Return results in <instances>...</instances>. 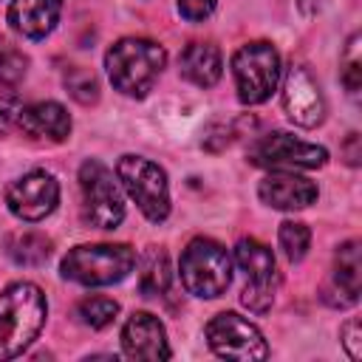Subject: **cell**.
Returning a JSON list of instances; mask_svg holds the SVG:
<instances>
[{
  "label": "cell",
  "mask_w": 362,
  "mask_h": 362,
  "mask_svg": "<svg viewBox=\"0 0 362 362\" xmlns=\"http://www.w3.org/2000/svg\"><path fill=\"white\" fill-rule=\"evenodd\" d=\"M48 303L40 286L11 283L0 294V359L20 356L42 331Z\"/></svg>",
  "instance_id": "cell-1"
},
{
  "label": "cell",
  "mask_w": 362,
  "mask_h": 362,
  "mask_svg": "<svg viewBox=\"0 0 362 362\" xmlns=\"http://www.w3.org/2000/svg\"><path fill=\"white\" fill-rule=\"evenodd\" d=\"M164 65H167V51L144 37H124L113 42L110 51L105 54L110 85L133 99H141L153 90Z\"/></svg>",
  "instance_id": "cell-2"
},
{
  "label": "cell",
  "mask_w": 362,
  "mask_h": 362,
  "mask_svg": "<svg viewBox=\"0 0 362 362\" xmlns=\"http://www.w3.org/2000/svg\"><path fill=\"white\" fill-rule=\"evenodd\" d=\"M136 266V252L127 243H85L62 257V277L82 286H110L124 280Z\"/></svg>",
  "instance_id": "cell-3"
},
{
  "label": "cell",
  "mask_w": 362,
  "mask_h": 362,
  "mask_svg": "<svg viewBox=\"0 0 362 362\" xmlns=\"http://www.w3.org/2000/svg\"><path fill=\"white\" fill-rule=\"evenodd\" d=\"M181 283L189 294L212 300L221 297L232 283V260L229 252L212 238H195L181 252Z\"/></svg>",
  "instance_id": "cell-4"
},
{
  "label": "cell",
  "mask_w": 362,
  "mask_h": 362,
  "mask_svg": "<svg viewBox=\"0 0 362 362\" xmlns=\"http://www.w3.org/2000/svg\"><path fill=\"white\" fill-rule=\"evenodd\" d=\"M232 74L238 82V99L243 105H260L280 82V54L266 40L246 42L232 54Z\"/></svg>",
  "instance_id": "cell-5"
},
{
  "label": "cell",
  "mask_w": 362,
  "mask_h": 362,
  "mask_svg": "<svg viewBox=\"0 0 362 362\" xmlns=\"http://www.w3.org/2000/svg\"><path fill=\"white\" fill-rule=\"evenodd\" d=\"M116 175L127 195L139 204L147 221L161 223L170 215V187H167V173L144 158V156H122L116 164Z\"/></svg>",
  "instance_id": "cell-6"
},
{
  "label": "cell",
  "mask_w": 362,
  "mask_h": 362,
  "mask_svg": "<svg viewBox=\"0 0 362 362\" xmlns=\"http://www.w3.org/2000/svg\"><path fill=\"white\" fill-rule=\"evenodd\" d=\"M79 189H82V221L88 226L116 229L122 223L124 201L113 173L102 161L88 158L79 167Z\"/></svg>",
  "instance_id": "cell-7"
},
{
  "label": "cell",
  "mask_w": 362,
  "mask_h": 362,
  "mask_svg": "<svg viewBox=\"0 0 362 362\" xmlns=\"http://www.w3.org/2000/svg\"><path fill=\"white\" fill-rule=\"evenodd\" d=\"M235 260H238L240 272L246 274L240 303L252 314H266L272 308L274 286H277V269H274L272 249L255 238H240L235 243Z\"/></svg>",
  "instance_id": "cell-8"
},
{
  "label": "cell",
  "mask_w": 362,
  "mask_h": 362,
  "mask_svg": "<svg viewBox=\"0 0 362 362\" xmlns=\"http://www.w3.org/2000/svg\"><path fill=\"white\" fill-rule=\"evenodd\" d=\"M206 342L223 359H266L269 345L263 334L235 311H221L206 322Z\"/></svg>",
  "instance_id": "cell-9"
},
{
  "label": "cell",
  "mask_w": 362,
  "mask_h": 362,
  "mask_svg": "<svg viewBox=\"0 0 362 362\" xmlns=\"http://www.w3.org/2000/svg\"><path fill=\"white\" fill-rule=\"evenodd\" d=\"M249 161L257 167H303V170H314L322 167L328 161V150L303 139H294L283 130L266 133L260 136L252 147H249Z\"/></svg>",
  "instance_id": "cell-10"
},
{
  "label": "cell",
  "mask_w": 362,
  "mask_h": 362,
  "mask_svg": "<svg viewBox=\"0 0 362 362\" xmlns=\"http://www.w3.org/2000/svg\"><path fill=\"white\" fill-rule=\"evenodd\" d=\"M57 201H59V184L45 170H31L17 181H11L6 189L8 209L28 223H37L45 215H51L57 209Z\"/></svg>",
  "instance_id": "cell-11"
},
{
  "label": "cell",
  "mask_w": 362,
  "mask_h": 362,
  "mask_svg": "<svg viewBox=\"0 0 362 362\" xmlns=\"http://www.w3.org/2000/svg\"><path fill=\"white\" fill-rule=\"evenodd\" d=\"M283 107L288 119L300 127H317L325 119V99L320 93V85L303 65H291L286 71Z\"/></svg>",
  "instance_id": "cell-12"
},
{
  "label": "cell",
  "mask_w": 362,
  "mask_h": 362,
  "mask_svg": "<svg viewBox=\"0 0 362 362\" xmlns=\"http://www.w3.org/2000/svg\"><path fill=\"white\" fill-rule=\"evenodd\" d=\"M122 348L130 359H170L164 325L150 311H133L122 328Z\"/></svg>",
  "instance_id": "cell-13"
},
{
  "label": "cell",
  "mask_w": 362,
  "mask_h": 362,
  "mask_svg": "<svg viewBox=\"0 0 362 362\" xmlns=\"http://www.w3.org/2000/svg\"><path fill=\"white\" fill-rule=\"evenodd\" d=\"M257 195L263 204L274 209H305L317 201L320 189L314 181L294 175V173H272L260 181Z\"/></svg>",
  "instance_id": "cell-14"
},
{
  "label": "cell",
  "mask_w": 362,
  "mask_h": 362,
  "mask_svg": "<svg viewBox=\"0 0 362 362\" xmlns=\"http://www.w3.org/2000/svg\"><path fill=\"white\" fill-rule=\"evenodd\" d=\"M62 11V0H14L8 6V23L28 40H42L54 31Z\"/></svg>",
  "instance_id": "cell-15"
},
{
  "label": "cell",
  "mask_w": 362,
  "mask_h": 362,
  "mask_svg": "<svg viewBox=\"0 0 362 362\" xmlns=\"http://www.w3.org/2000/svg\"><path fill=\"white\" fill-rule=\"evenodd\" d=\"M17 124L31 139H48V141H65L71 133V116L59 102H34L20 110Z\"/></svg>",
  "instance_id": "cell-16"
},
{
  "label": "cell",
  "mask_w": 362,
  "mask_h": 362,
  "mask_svg": "<svg viewBox=\"0 0 362 362\" xmlns=\"http://www.w3.org/2000/svg\"><path fill=\"white\" fill-rule=\"evenodd\" d=\"M359 283H362V249L359 240H345L334 255V280L325 288V294H342V303L354 305L359 300Z\"/></svg>",
  "instance_id": "cell-17"
},
{
  "label": "cell",
  "mask_w": 362,
  "mask_h": 362,
  "mask_svg": "<svg viewBox=\"0 0 362 362\" xmlns=\"http://www.w3.org/2000/svg\"><path fill=\"white\" fill-rule=\"evenodd\" d=\"M178 71L187 82L198 85V88H212L221 79L223 62H221V51L209 42H192L181 51L178 57Z\"/></svg>",
  "instance_id": "cell-18"
},
{
  "label": "cell",
  "mask_w": 362,
  "mask_h": 362,
  "mask_svg": "<svg viewBox=\"0 0 362 362\" xmlns=\"http://www.w3.org/2000/svg\"><path fill=\"white\" fill-rule=\"evenodd\" d=\"M6 252L17 266H42L51 257V238L42 232H14L6 238Z\"/></svg>",
  "instance_id": "cell-19"
},
{
  "label": "cell",
  "mask_w": 362,
  "mask_h": 362,
  "mask_svg": "<svg viewBox=\"0 0 362 362\" xmlns=\"http://www.w3.org/2000/svg\"><path fill=\"white\" fill-rule=\"evenodd\" d=\"M173 272H170V260L164 249L150 246L141 257V272H139V288L144 297H158L170 288Z\"/></svg>",
  "instance_id": "cell-20"
},
{
  "label": "cell",
  "mask_w": 362,
  "mask_h": 362,
  "mask_svg": "<svg viewBox=\"0 0 362 362\" xmlns=\"http://www.w3.org/2000/svg\"><path fill=\"white\" fill-rule=\"evenodd\" d=\"M62 85L71 93V99H76L79 105H93L99 99V79L93 76V71L74 65L62 74Z\"/></svg>",
  "instance_id": "cell-21"
},
{
  "label": "cell",
  "mask_w": 362,
  "mask_h": 362,
  "mask_svg": "<svg viewBox=\"0 0 362 362\" xmlns=\"http://www.w3.org/2000/svg\"><path fill=\"white\" fill-rule=\"evenodd\" d=\"M116 314H119V303L116 300H110V297H85L79 305H76V317L85 322V325H90V328H107L113 320H116Z\"/></svg>",
  "instance_id": "cell-22"
},
{
  "label": "cell",
  "mask_w": 362,
  "mask_h": 362,
  "mask_svg": "<svg viewBox=\"0 0 362 362\" xmlns=\"http://www.w3.org/2000/svg\"><path fill=\"white\" fill-rule=\"evenodd\" d=\"M277 238H280V249L286 252V257L291 263H297V260L305 257L308 243H311V232H308L305 223H300V221H283Z\"/></svg>",
  "instance_id": "cell-23"
},
{
  "label": "cell",
  "mask_w": 362,
  "mask_h": 362,
  "mask_svg": "<svg viewBox=\"0 0 362 362\" xmlns=\"http://www.w3.org/2000/svg\"><path fill=\"white\" fill-rule=\"evenodd\" d=\"M28 71V57L11 45L8 40H0V85H17Z\"/></svg>",
  "instance_id": "cell-24"
},
{
  "label": "cell",
  "mask_w": 362,
  "mask_h": 362,
  "mask_svg": "<svg viewBox=\"0 0 362 362\" xmlns=\"http://www.w3.org/2000/svg\"><path fill=\"white\" fill-rule=\"evenodd\" d=\"M359 37H351L348 42V51H345V65H342V85L348 88V93H356L359 90V82H362V68H359Z\"/></svg>",
  "instance_id": "cell-25"
},
{
  "label": "cell",
  "mask_w": 362,
  "mask_h": 362,
  "mask_svg": "<svg viewBox=\"0 0 362 362\" xmlns=\"http://www.w3.org/2000/svg\"><path fill=\"white\" fill-rule=\"evenodd\" d=\"M339 337H342V345L348 351L351 359H359L362 356V337H359V320H348L342 328H339Z\"/></svg>",
  "instance_id": "cell-26"
},
{
  "label": "cell",
  "mask_w": 362,
  "mask_h": 362,
  "mask_svg": "<svg viewBox=\"0 0 362 362\" xmlns=\"http://www.w3.org/2000/svg\"><path fill=\"white\" fill-rule=\"evenodd\" d=\"M20 110H23V105L14 93H0V133H6L11 124H17Z\"/></svg>",
  "instance_id": "cell-27"
},
{
  "label": "cell",
  "mask_w": 362,
  "mask_h": 362,
  "mask_svg": "<svg viewBox=\"0 0 362 362\" xmlns=\"http://www.w3.org/2000/svg\"><path fill=\"white\" fill-rule=\"evenodd\" d=\"M178 11L187 20L201 23V20H206L215 11V0H178Z\"/></svg>",
  "instance_id": "cell-28"
},
{
  "label": "cell",
  "mask_w": 362,
  "mask_h": 362,
  "mask_svg": "<svg viewBox=\"0 0 362 362\" xmlns=\"http://www.w3.org/2000/svg\"><path fill=\"white\" fill-rule=\"evenodd\" d=\"M345 156H348L345 161H348L351 167H356V164H359L362 153H359V136H356V133H351V136H348V141H345Z\"/></svg>",
  "instance_id": "cell-29"
}]
</instances>
